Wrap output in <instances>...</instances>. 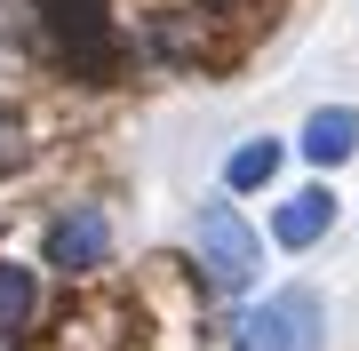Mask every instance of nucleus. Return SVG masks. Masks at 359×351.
<instances>
[{"label": "nucleus", "mask_w": 359, "mask_h": 351, "mask_svg": "<svg viewBox=\"0 0 359 351\" xmlns=\"http://www.w3.org/2000/svg\"><path fill=\"white\" fill-rule=\"evenodd\" d=\"M327 223H335V200H327V192H295V200H280L271 232H280V247H311Z\"/></svg>", "instance_id": "423d86ee"}, {"label": "nucleus", "mask_w": 359, "mask_h": 351, "mask_svg": "<svg viewBox=\"0 0 359 351\" xmlns=\"http://www.w3.org/2000/svg\"><path fill=\"white\" fill-rule=\"evenodd\" d=\"M40 32L80 80L112 72V16H104V0H40Z\"/></svg>", "instance_id": "f257e3e1"}, {"label": "nucleus", "mask_w": 359, "mask_h": 351, "mask_svg": "<svg viewBox=\"0 0 359 351\" xmlns=\"http://www.w3.org/2000/svg\"><path fill=\"white\" fill-rule=\"evenodd\" d=\"M25 319H32V272L0 263V327H25Z\"/></svg>", "instance_id": "6e6552de"}, {"label": "nucleus", "mask_w": 359, "mask_h": 351, "mask_svg": "<svg viewBox=\"0 0 359 351\" xmlns=\"http://www.w3.org/2000/svg\"><path fill=\"white\" fill-rule=\"evenodd\" d=\"M104 247H112V223H104V208H72L48 223V263L56 272H96Z\"/></svg>", "instance_id": "20e7f679"}, {"label": "nucleus", "mask_w": 359, "mask_h": 351, "mask_svg": "<svg viewBox=\"0 0 359 351\" xmlns=\"http://www.w3.org/2000/svg\"><path fill=\"white\" fill-rule=\"evenodd\" d=\"M224 176H231V192H256V184H271V176H280V144H271V136H264V144H240Z\"/></svg>", "instance_id": "0eeeda50"}, {"label": "nucleus", "mask_w": 359, "mask_h": 351, "mask_svg": "<svg viewBox=\"0 0 359 351\" xmlns=\"http://www.w3.org/2000/svg\"><path fill=\"white\" fill-rule=\"evenodd\" d=\"M25 152H32V144H25V120H16V112H0V176H8Z\"/></svg>", "instance_id": "1a4fd4ad"}, {"label": "nucleus", "mask_w": 359, "mask_h": 351, "mask_svg": "<svg viewBox=\"0 0 359 351\" xmlns=\"http://www.w3.org/2000/svg\"><path fill=\"white\" fill-rule=\"evenodd\" d=\"M192 247H200V263H208V280H216V287H248V280H256V263H264L256 232H248V216L231 208V200H208V208H200Z\"/></svg>", "instance_id": "f03ea898"}, {"label": "nucleus", "mask_w": 359, "mask_h": 351, "mask_svg": "<svg viewBox=\"0 0 359 351\" xmlns=\"http://www.w3.org/2000/svg\"><path fill=\"white\" fill-rule=\"evenodd\" d=\"M240 351H320V296L311 287H280L240 319Z\"/></svg>", "instance_id": "7ed1b4c3"}, {"label": "nucleus", "mask_w": 359, "mask_h": 351, "mask_svg": "<svg viewBox=\"0 0 359 351\" xmlns=\"http://www.w3.org/2000/svg\"><path fill=\"white\" fill-rule=\"evenodd\" d=\"M304 152L320 160V168L351 160V152H359V112H351V104H327V112H311V120H304Z\"/></svg>", "instance_id": "39448f33"}]
</instances>
